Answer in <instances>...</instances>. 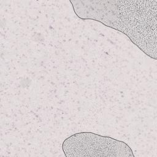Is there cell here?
<instances>
[{
    "mask_svg": "<svg viewBox=\"0 0 157 157\" xmlns=\"http://www.w3.org/2000/svg\"><path fill=\"white\" fill-rule=\"evenodd\" d=\"M76 15L118 30L156 59V1H71Z\"/></svg>",
    "mask_w": 157,
    "mask_h": 157,
    "instance_id": "1",
    "label": "cell"
},
{
    "mask_svg": "<svg viewBox=\"0 0 157 157\" xmlns=\"http://www.w3.org/2000/svg\"><path fill=\"white\" fill-rule=\"evenodd\" d=\"M62 149L66 157H134L132 149L125 142L90 132L71 135L63 141Z\"/></svg>",
    "mask_w": 157,
    "mask_h": 157,
    "instance_id": "2",
    "label": "cell"
}]
</instances>
